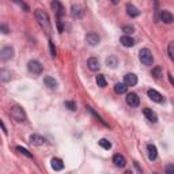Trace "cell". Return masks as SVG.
<instances>
[{
  "label": "cell",
  "mask_w": 174,
  "mask_h": 174,
  "mask_svg": "<svg viewBox=\"0 0 174 174\" xmlns=\"http://www.w3.org/2000/svg\"><path fill=\"white\" fill-rule=\"evenodd\" d=\"M113 163H114L117 167H124V166L127 165V160H125V158H124L122 155L116 154V155L113 156Z\"/></svg>",
  "instance_id": "e0dca14e"
},
{
  "label": "cell",
  "mask_w": 174,
  "mask_h": 174,
  "mask_svg": "<svg viewBox=\"0 0 174 174\" xmlns=\"http://www.w3.org/2000/svg\"><path fill=\"white\" fill-rule=\"evenodd\" d=\"M0 76H2V80L3 82H8L11 79V73L6 71V69H2V72H0Z\"/></svg>",
  "instance_id": "484cf974"
},
{
  "label": "cell",
  "mask_w": 174,
  "mask_h": 174,
  "mask_svg": "<svg viewBox=\"0 0 174 174\" xmlns=\"http://www.w3.org/2000/svg\"><path fill=\"white\" fill-rule=\"evenodd\" d=\"M86 41L91 46H95V45L99 44V37H98V34H95V33H89V34L86 35Z\"/></svg>",
  "instance_id": "7c38bea8"
},
{
  "label": "cell",
  "mask_w": 174,
  "mask_h": 174,
  "mask_svg": "<svg viewBox=\"0 0 174 174\" xmlns=\"http://www.w3.org/2000/svg\"><path fill=\"white\" fill-rule=\"evenodd\" d=\"M160 73H162V72H160V68H159V67H155L154 69H152V76H154L155 79L160 78Z\"/></svg>",
  "instance_id": "4dcf8cb0"
},
{
  "label": "cell",
  "mask_w": 174,
  "mask_h": 174,
  "mask_svg": "<svg viewBox=\"0 0 174 174\" xmlns=\"http://www.w3.org/2000/svg\"><path fill=\"white\" fill-rule=\"evenodd\" d=\"M114 91L117 94H124L127 91V84L125 83H117L114 86Z\"/></svg>",
  "instance_id": "603a6c76"
},
{
  "label": "cell",
  "mask_w": 174,
  "mask_h": 174,
  "mask_svg": "<svg viewBox=\"0 0 174 174\" xmlns=\"http://www.w3.org/2000/svg\"><path fill=\"white\" fill-rule=\"evenodd\" d=\"M0 27H2V31L4 33V34H8V29H7V26H6V24H2V26H0Z\"/></svg>",
  "instance_id": "d590c367"
},
{
  "label": "cell",
  "mask_w": 174,
  "mask_h": 174,
  "mask_svg": "<svg viewBox=\"0 0 174 174\" xmlns=\"http://www.w3.org/2000/svg\"><path fill=\"white\" fill-rule=\"evenodd\" d=\"M165 174H174V165H167L165 167Z\"/></svg>",
  "instance_id": "1f68e13d"
},
{
  "label": "cell",
  "mask_w": 174,
  "mask_h": 174,
  "mask_svg": "<svg viewBox=\"0 0 174 174\" xmlns=\"http://www.w3.org/2000/svg\"><path fill=\"white\" fill-rule=\"evenodd\" d=\"M35 18H37V20H38L41 29H42V30L46 33V35L51 34L52 24H51V20H49V16H48L46 12L38 8V10H35Z\"/></svg>",
  "instance_id": "6da1fadb"
},
{
  "label": "cell",
  "mask_w": 174,
  "mask_h": 174,
  "mask_svg": "<svg viewBox=\"0 0 174 174\" xmlns=\"http://www.w3.org/2000/svg\"><path fill=\"white\" fill-rule=\"evenodd\" d=\"M18 4H19L20 7H23V8H24V10H26V11H29V7H27L26 4H24V3H18Z\"/></svg>",
  "instance_id": "8d00e7d4"
},
{
  "label": "cell",
  "mask_w": 174,
  "mask_h": 174,
  "mask_svg": "<svg viewBox=\"0 0 174 174\" xmlns=\"http://www.w3.org/2000/svg\"><path fill=\"white\" fill-rule=\"evenodd\" d=\"M49 48H51L52 56L55 57V56H56V46H55V42H53V41H49Z\"/></svg>",
  "instance_id": "d6a6232c"
},
{
  "label": "cell",
  "mask_w": 174,
  "mask_h": 174,
  "mask_svg": "<svg viewBox=\"0 0 174 174\" xmlns=\"http://www.w3.org/2000/svg\"><path fill=\"white\" fill-rule=\"evenodd\" d=\"M120 42H121L125 48H131L135 45V40L132 38L131 35H122L121 38H120Z\"/></svg>",
  "instance_id": "9a60e30c"
},
{
  "label": "cell",
  "mask_w": 174,
  "mask_h": 174,
  "mask_svg": "<svg viewBox=\"0 0 174 174\" xmlns=\"http://www.w3.org/2000/svg\"><path fill=\"white\" fill-rule=\"evenodd\" d=\"M147 151H148V158H150V160H155L156 156H158V150H156V147L154 144H148Z\"/></svg>",
  "instance_id": "d6986e66"
},
{
  "label": "cell",
  "mask_w": 174,
  "mask_h": 174,
  "mask_svg": "<svg viewBox=\"0 0 174 174\" xmlns=\"http://www.w3.org/2000/svg\"><path fill=\"white\" fill-rule=\"evenodd\" d=\"M65 107H67V109H69L71 111H75L76 110V103L75 102H72V101H65Z\"/></svg>",
  "instance_id": "83f0119b"
},
{
  "label": "cell",
  "mask_w": 174,
  "mask_h": 174,
  "mask_svg": "<svg viewBox=\"0 0 174 174\" xmlns=\"http://www.w3.org/2000/svg\"><path fill=\"white\" fill-rule=\"evenodd\" d=\"M139 59H140V61H142L144 65H152V63H154V56H152V53H151L150 49H147V48L140 49Z\"/></svg>",
  "instance_id": "7a4b0ae2"
},
{
  "label": "cell",
  "mask_w": 174,
  "mask_h": 174,
  "mask_svg": "<svg viewBox=\"0 0 174 174\" xmlns=\"http://www.w3.org/2000/svg\"><path fill=\"white\" fill-rule=\"evenodd\" d=\"M57 30H59V33H63V22L60 19L57 20Z\"/></svg>",
  "instance_id": "e575fe53"
},
{
  "label": "cell",
  "mask_w": 174,
  "mask_h": 174,
  "mask_svg": "<svg viewBox=\"0 0 174 174\" xmlns=\"http://www.w3.org/2000/svg\"><path fill=\"white\" fill-rule=\"evenodd\" d=\"M127 103L129 106L132 107H136V106H139V103H140V99L138 97V94H135V93H129V94H127Z\"/></svg>",
  "instance_id": "52a82bcc"
},
{
  "label": "cell",
  "mask_w": 174,
  "mask_h": 174,
  "mask_svg": "<svg viewBox=\"0 0 174 174\" xmlns=\"http://www.w3.org/2000/svg\"><path fill=\"white\" fill-rule=\"evenodd\" d=\"M30 143L34 144V146H44V144L46 143V140L40 135H31L30 136Z\"/></svg>",
  "instance_id": "5bb4252c"
},
{
  "label": "cell",
  "mask_w": 174,
  "mask_h": 174,
  "mask_svg": "<svg viewBox=\"0 0 174 174\" xmlns=\"http://www.w3.org/2000/svg\"><path fill=\"white\" fill-rule=\"evenodd\" d=\"M147 95H148V98L150 99H152L154 102H156V103H162V102H165V98L160 95L158 91L156 90H154V89H150L147 91Z\"/></svg>",
  "instance_id": "5b68a950"
},
{
  "label": "cell",
  "mask_w": 174,
  "mask_h": 174,
  "mask_svg": "<svg viewBox=\"0 0 174 174\" xmlns=\"http://www.w3.org/2000/svg\"><path fill=\"white\" fill-rule=\"evenodd\" d=\"M169 80H170V83L174 86V78H173L171 75H169Z\"/></svg>",
  "instance_id": "74e56055"
},
{
  "label": "cell",
  "mask_w": 174,
  "mask_h": 174,
  "mask_svg": "<svg viewBox=\"0 0 174 174\" xmlns=\"http://www.w3.org/2000/svg\"><path fill=\"white\" fill-rule=\"evenodd\" d=\"M124 83L127 86H135L138 83V76H136L135 73H127V75L124 76Z\"/></svg>",
  "instance_id": "8fae6325"
},
{
  "label": "cell",
  "mask_w": 174,
  "mask_h": 174,
  "mask_svg": "<svg viewBox=\"0 0 174 174\" xmlns=\"http://www.w3.org/2000/svg\"><path fill=\"white\" fill-rule=\"evenodd\" d=\"M167 52H169V56H170V59L174 61V42H170V44H169Z\"/></svg>",
  "instance_id": "f546056e"
},
{
  "label": "cell",
  "mask_w": 174,
  "mask_h": 174,
  "mask_svg": "<svg viewBox=\"0 0 174 174\" xmlns=\"http://www.w3.org/2000/svg\"><path fill=\"white\" fill-rule=\"evenodd\" d=\"M97 84H98L99 87H106L107 82H106V79H105V76H103V75H98V76H97Z\"/></svg>",
  "instance_id": "d4e9b609"
},
{
  "label": "cell",
  "mask_w": 174,
  "mask_h": 174,
  "mask_svg": "<svg viewBox=\"0 0 174 174\" xmlns=\"http://www.w3.org/2000/svg\"><path fill=\"white\" fill-rule=\"evenodd\" d=\"M124 174H133V173H132V171H125Z\"/></svg>",
  "instance_id": "f35d334b"
},
{
  "label": "cell",
  "mask_w": 174,
  "mask_h": 174,
  "mask_svg": "<svg viewBox=\"0 0 174 174\" xmlns=\"http://www.w3.org/2000/svg\"><path fill=\"white\" fill-rule=\"evenodd\" d=\"M122 31L127 33V35H128L129 33H133L135 29H133V26H124V27H122Z\"/></svg>",
  "instance_id": "836d02e7"
},
{
  "label": "cell",
  "mask_w": 174,
  "mask_h": 174,
  "mask_svg": "<svg viewBox=\"0 0 174 174\" xmlns=\"http://www.w3.org/2000/svg\"><path fill=\"white\" fill-rule=\"evenodd\" d=\"M143 114L147 117L148 121H151V122H156V121H158V116H156L155 111H152V109H148V107L143 109Z\"/></svg>",
  "instance_id": "30bf717a"
},
{
  "label": "cell",
  "mask_w": 174,
  "mask_h": 174,
  "mask_svg": "<svg viewBox=\"0 0 174 174\" xmlns=\"http://www.w3.org/2000/svg\"><path fill=\"white\" fill-rule=\"evenodd\" d=\"M51 163H52V169H53V170H56V171H60V170H63V169H64L63 160L59 159V158H53Z\"/></svg>",
  "instance_id": "ffe728a7"
},
{
  "label": "cell",
  "mask_w": 174,
  "mask_h": 174,
  "mask_svg": "<svg viewBox=\"0 0 174 174\" xmlns=\"http://www.w3.org/2000/svg\"><path fill=\"white\" fill-rule=\"evenodd\" d=\"M44 83L46 84V87H49V89H56L57 87V82L55 80V78H52V76H45L44 78Z\"/></svg>",
  "instance_id": "44dd1931"
},
{
  "label": "cell",
  "mask_w": 174,
  "mask_h": 174,
  "mask_svg": "<svg viewBox=\"0 0 174 174\" xmlns=\"http://www.w3.org/2000/svg\"><path fill=\"white\" fill-rule=\"evenodd\" d=\"M106 64H107V67H110V68H116V67H117V64H118L117 57H116V56H109L106 59Z\"/></svg>",
  "instance_id": "7402d4cb"
},
{
  "label": "cell",
  "mask_w": 174,
  "mask_h": 174,
  "mask_svg": "<svg viewBox=\"0 0 174 174\" xmlns=\"http://www.w3.org/2000/svg\"><path fill=\"white\" fill-rule=\"evenodd\" d=\"M10 114H11V117L14 118L15 121H18V122L26 121V113H24V110H23L20 106H14V107H11Z\"/></svg>",
  "instance_id": "3957f363"
},
{
  "label": "cell",
  "mask_w": 174,
  "mask_h": 174,
  "mask_svg": "<svg viewBox=\"0 0 174 174\" xmlns=\"http://www.w3.org/2000/svg\"><path fill=\"white\" fill-rule=\"evenodd\" d=\"M160 20H162L163 23L170 24V23H173V22H174V15L171 14L170 11L163 10V11H160Z\"/></svg>",
  "instance_id": "9c48e42d"
},
{
  "label": "cell",
  "mask_w": 174,
  "mask_h": 174,
  "mask_svg": "<svg viewBox=\"0 0 174 174\" xmlns=\"http://www.w3.org/2000/svg\"><path fill=\"white\" fill-rule=\"evenodd\" d=\"M87 110H89V111H90V113H91V114H94V116H95V118H97V120H98V121H101V122L103 124V125H106V127H107V124H106L105 121H103V120H102V117H101V116H98V114H97V113H95V111H94L93 109H91V107H87Z\"/></svg>",
  "instance_id": "f1b7e54d"
},
{
  "label": "cell",
  "mask_w": 174,
  "mask_h": 174,
  "mask_svg": "<svg viewBox=\"0 0 174 174\" xmlns=\"http://www.w3.org/2000/svg\"><path fill=\"white\" fill-rule=\"evenodd\" d=\"M127 14L129 15L131 18H136V16H139L140 11L133 6V4H129V3H128V4H127Z\"/></svg>",
  "instance_id": "ac0fdd59"
},
{
  "label": "cell",
  "mask_w": 174,
  "mask_h": 174,
  "mask_svg": "<svg viewBox=\"0 0 174 174\" xmlns=\"http://www.w3.org/2000/svg\"><path fill=\"white\" fill-rule=\"evenodd\" d=\"M27 68H29V71L33 72V73H35V75H40V73L42 72V65H41V63H40V61H37V60L29 61Z\"/></svg>",
  "instance_id": "277c9868"
},
{
  "label": "cell",
  "mask_w": 174,
  "mask_h": 174,
  "mask_svg": "<svg viewBox=\"0 0 174 174\" xmlns=\"http://www.w3.org/2000/svg\"><path fill=\"white\" fill-rule=\"evenodd\" d=\"M98 144L103 148V150H110V148H111V143H110L107 139H101V140L98 142Z\"/></svg>",
  "instance_id": "cb8c5ba5"
},
{
  "label": "cell",
  "mask_w": 174,
  "mask_h": 174,
  "mask_svg": "<svg viewBox=\"0 0 174 174\" xmlns=\"http://www.w3.org/2000/svg\"><path fill=\"white\" fill-rule=\"evenodd\" d=\"M52 8H53V11L56 12V15L59 16V18L64 14V7L60 2H52Z\"/></svg>",
  "instance_id": "2e32d148"
},
{
  "label": "cell",
  "mask_w": 174,
  "mask_h": 174,
  "mask_svg": "<svg viewBox=\"0 0 174 174\" xmlns=\"http://www.w3.org/2000/svg\"><path fill=\"white\" fill-rule=\"evenodd\" d=\"M14 57V49H12L11 46H4L2 49V52H0V59H2L3 61H7Z\"/></svg>",
  "instance_id": "8992f818"
},
{
  "label": "cell",
  "mask_w": 174,
  "mask_h": 174,
  "mask_svg": "<svg viewBox=\"0 0 174 174\" xmlns=\"http://www.w3.org/2000/svg\"><path fill=\"white\" fill-rule=\"evenodd\" d=\"M16 151L20 152V154H23L24 156H27V158H33V155L30 154V152H29V151L26 150V148H23V147H20V146L16 147Z\"/></svg>",
  "instance_id": "4316f807"
},
{
  "label": "cell",
  "mask_w": 174,
  "mask_h": 174,
  "mask_svg": "<svg viewBox=\"0 0 174 174\" xmlns=\"http://www.w3.org/2000/svg\"><path fill=\"white\" fill-rule=\"evenodd\" d=\"M87 67H89L90 71H98V69H99L98 59H95V57H90V59L87 60Z\"/></svg>",
  "instance_id": "4fadbf2b"
},
{
  "label": "cell",
  "mask_w": 174,
  "mask_h": 174,
  "mask_svg": "<svg viewBox=\"0 0 174 174\" xmlns=\"http://www.w3.org/2000/svg\"><path fill=\"white\" fill-rule=\"evenodd\" d=\"M71 15L73 16V18H76V19L82 18V16L84 15V10H83V7L79 6V4H73V6L71 7Z\"/></svg>",
  "instance_id": "ba28073f"
}]
</instances>
